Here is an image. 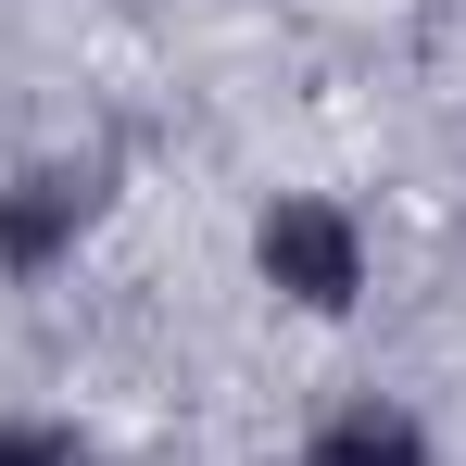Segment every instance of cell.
Instances as JSON below:
<instances>
[{"label": "cell", "mask_w": 466, "mask_h": 466, "mask_svg": "<svg viewBox=\"0 0 466 466\" xmlns=\"http://www.w3.org/2000/svg\"><path fill=\"white\" fill-rule=\"evenodd\" d=\"M0 466H88V441L51 416H0Z\"/></svg>", "instance_id": "obj_4"}, {"label": "cell", "mask_w": 466, "mask_h": 466, "mask_svg": "<svg viewBox=\"0 0 466 466\" xmlns=\"http://www.w3.org/2000/svg\"><path fill=\"white\" fill-rule=\"evenodd\" d=\"M114 152H38L0 177V290H51L114 215Z\"/></svg>", "instance_id": "obj_2"}, {"label": "cell", "mask_w": 466, "mask_h": 466, "mask_svg": "<svg viewBox=\"0 0 466 466\" xmlns=\"http://www.w3.org/2000/svg\"><path fill=\"white\" fill-rule=\"evenodd\" d=\"M303 466H441V429H429L403 390H340L303 429Z\"/></svg>", "instance_id": "obj_3"}, {"label": "cell", "mask_w": 466, "mask_h": 466, "mask_svg": "<svg viewBox=\"0 0 466 466\" xmlns=\"http://www.w3.org/2000/svg\"><path fill=\"white\" fill-rule=\"evenodd\" d=\"M252 278H265V303L340 328V315L379 290V239H366V215L340 189H265L252 202Z\"/></svg>", "instance_id": "obj_1"}]
</instances>
